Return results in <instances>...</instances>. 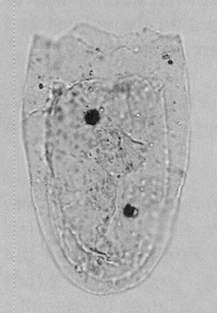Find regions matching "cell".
Returning a JSON list of instances; mask_svg holds the SVG:
<instances>
[{
	"label": "cell",
	"mask_w": 217,
	"mask_h": 313,
	"mask_svg": "<svg viewBox=\"0 0 217 313\" xmlns=\"http://www.w3.org/2000/svg\"><path fill=\"white\" fill-rule=\"evenodd\" d=\"M99 119V114L98 111L96 110H91L88 111L86 115L87 122L92 125L96 124Z\"/></svg>",
	"instance_id": "1"
},
{
	"label": "cell",
	"mask_w": 217,
	"mask_h": 313,
	"mask_svg": "<svg viewBox=\"0 0 217 313\" xmlns=\"http://www.w3.org/2000/svg\"><path fill=\"white\" fill-rule=\"evenodd\" d=\"M126 215H128L129 217L130 216H132L134 214L135 212V210H134L132 207H128V208H126Z\"/></svg>",
	"instance_id": "2"
}]
</instances>
